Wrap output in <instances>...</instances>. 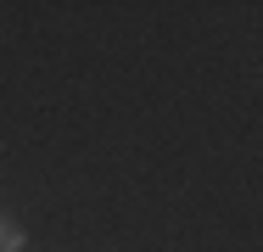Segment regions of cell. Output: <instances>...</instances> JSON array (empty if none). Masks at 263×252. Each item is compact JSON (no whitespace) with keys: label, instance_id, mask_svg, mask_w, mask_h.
I'll return each mask as SVG.
<instances>
[{"label":"cell","instance_id":"6da1fadb","mask_svg":"<svg viewBox=\"0 0 263 252\" xmlns=\"http://www.w3.org/2000/svg\"><path fill=\"white\" fill-rule=\"evenodd\" d=\"M0 252H23V224L17 219H0Z\"/></svg>","mask_w":263,"mask_h":252}]
</instances>
